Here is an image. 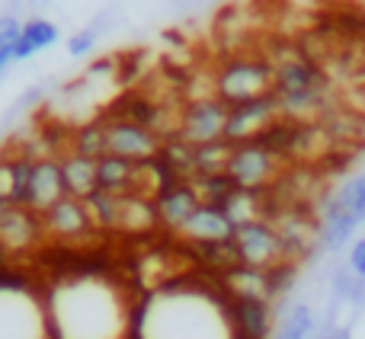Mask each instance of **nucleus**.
I'll list each match as a JSON object with an SVG mask.
<instances>
[{
  "label": "nucleus",
  "mask_w": 365,
  "mask_h": 339,
  "mask_svg": "<svg viewBox=\"0 0 365 339\" xmlns=\"http://www.w3.org/2000/svg\"><path fill=\"white\" fill-rule=\"evenodd\" d=\"M365 224V173H356L324 202L317 221V240L324 250H340L353 244V237Z\"/></svg>",
  "instance_id": "obj_4"
},
{
  "label": "nucleus",
  "mask_w": 365,
  "mask_h": 339,
  "mask_svg": "<svg viewBox=\"0 0 365 339\" xmlns=\"http://www.w3.org/2000/svg\"><path fill=\"white\" fill-rule=\"evenodd\" d=\"M93 42H96V29L90 26V29H81V32H74L71 36V42H68V55H87L90 48H93Z\"/></svg>",
  "instance_id": "obj_22"
},
{
  "label": "nucleus",
  "mask_w": 365,
  "mask_h": 339,
  "mask_svg": "<svg viewBox=\"0 0 365 339\" xmlns=\"http://www.w3.org/2000/svg\"><path fill=\"white\" fill-rule=\"evenodd\" d=\"M279 115L276 96H259V100L240 103V106H227V122H225V141L227 145H244V141H257L266 128L272 125Z\"/></svg>",
  "instance_id": "obj_10"
},
{
  "label": "nucleus",
  "mask_w": 365,
  "mask_h": 339,
  "mask_svg": "<svg viewBox=\"0 0 365 339\" xmlns=\"http://www.w3.org/2000/svg\"><path fill=\"white\" fill-rule=\"evenodd\" d=\"M225 122L227 106L218 96H195L180 115V138L192 147L225 141Z\"/></svg>",
  "instance_id": "obj_9"
},
{
  "label": "nucleus",
  "mask_w": 365,
  "mask_h": 339,
  "mask_svg": "<svg viewBox=\"0 0 365 339\" xmlns=\"http://www.w3.org/2000/svg\"><path fill=\"white\" fill-rule=\"evenodd\" d=\"M311 333H314V311L308 304H295L282 314L269 339H311Z\"/></svg>",
  "instance_id": "obj_19"
},
{
  "label": "nucleus",
  "mask_w": 365,
  "mask_h": 339,
  "mask_svg": "<svg viewBox=\"0 0 365 339\" xmlns=\"http://www.w3.org/2000/svg\"><path fill=\"white\" fill-rule=\"evenodd\" d=\"M51 339H132L128 285L103 266H68L42 285Z\"/></svg>",
  "instance_id": "obj_1"
},
{
  "label": "nucleus",
  "mask_w": 365,
  "mask_h": 339,
  "mask_svg": "<svg viewBox=\"0 0 365 339\" xmlns=\"http://www.w3.org/2000/svg\"><path fill=\"white\" fill-rule=\"evenodd\" d=\"M199 205H202V199L192 189V182H173V186H167L164 192H158V199H154L158 218L164 221V224L177 227V231L186 224L189 214H192Z\"/></svg>",
  "instance_id": "obj_16"
},
{
  "label": "nucleus",
  "mask_w": 365,
  "mask_h": 339,
  "mask_svg": "<svg viewBox=\"0 0 365 339\" xmlns=\"http://www.w3.org/2000/svg\"><path fill=\"white\" fill-rule=\"evenodd\" d=\"M132 339H237L231 298L199 282H167L135 304Z\"/></svg>",
  "instance_id": "obj_2"
},
{
  "label": "nucleus",
  "mask_w": 365,
  "mask_h": 339,
  "mask_svg": "<svg viewBox=\"0 0 365 339\" xmlns=\"http://www.w3.org/2000/svg\"><path fill=\"white\" fill-rule=\"evenodd\" d=\"M61 176H64V192L74 199H90L96 192V160L83 157V154H68L61 160Z\"/></svg>",
  "instance_id": "obj_18"
},
{
  "label": "nucleus",
  "mask_w": 365,
  "mask_h": 339,
  "mask_svg": "<svg viewBox=\"0 0 365 339\" xmlns=\"http://www.w3.org/2000/svg\"><path fill=\"white\" fill-rule=\"evenodd\" d=\"M272 80H276V68L263 58L237 55L227 58L218 71H215V96L225 106H240V103L259 100V96L272 93Z\"/></svg>",
  "instance_id": "obj_6"
},
{
  "label": "nucleus",
  "mask_w": 365,
  "mask_h": 339,
  "mask_svg": "<svg viewBox=\"0 0 365 339\" xmlns=\"http://www.w3.org/2000/svg\"><path fill=\"white\" fill-rule=\"evenodd\" d=\"M10 205V160H0V214Z\"/></svg>",
  "instance_id": "obj_23"
},
{
  "label": "nucleus",
  "mask_w": 365,
  "mask_h": 339,
  "mask_svg": "<svg viewBox=\"0 0 365 339\" xmlns=\"http://www.w3.org/2000/svg\"><path fill=\"white\" fill-rule=\"evenodd\" d=\"M19 29H23V19L19 16H13V13H4V16H0V74L13 64Z\"/></svg>",
  "instance_id": "obj_20"
},
{
  "label": "nucleus",
  "mask_w": 365,
  "mask_h": 339,
  "mask_svg": "<svg viewBox=\"0 0 365 339\" xmlns=\"http://www.w3.org/2000/svg\"><path fill=\"white\" fill-rule=\"evenodd\" d=\"M58 38H61V32H58V26L51 23V19H45V16L26 19L23 29H19V38H16V55H13V61H29L38 51L51 48Z\"/></svg>",
  "instance_id": "obj_17"
},
{
  "label": "nucleus",
  "mask_w": 365,
  "mask_h": 339,
  "mask_svg": "<svg viewBox=\"0 0 365 339\" xmlns=\"http://www.w3.org/2000/svg\"><path fill=\"white\" fill-rule=\"evenodd\" d=\"M103 122H106V154L125 157L132 164H148V160H154L160 154L154 132L125 119H103Z\"/></svg>",
  "instance_id": "obj_11"
},
{
  "label": "nucleus",
  "mask_w": 365,
  "mask_h": 339,
  "mask_svg": "<svg viewBox=\"0 0 365 339\" xmlns=\"http://www.w3.org/2000/svg\"><path fill=\"white\" fill-rule=\"evenodd\" d=\"M234 256L240 266L247 269H259V272H276L282 266V259L289 256V246L279 237V231L272 227V221L259 218V221H247V224L234 227Z\"/></svg>",
  "instance_id": "obj_7"
},
{
  "label": "nucleus",
  "mask_w": 365,
  "mask_h": 339,
  "mask_svg": "<svg viewBox=\"0 0 365 339\" xmlns=\"http://www.w3.org/2000/svg\"><path fill=\"white\" fill-rule=\"evenodd\" d=\"M180 231L186 234L189 240H195L199 246L231 244V237H234L231 218H227V214L221 212L218 205H208V202H202V205L195 208L192 214H189V221L180 227Z\"/></svg>",
  "instance_id": "obj_13"
},
{
  "label": "nucleus",
  "mask_w": 365,
  "mask_h": 339,
  "mask_svg": "<svg viewBox=\"0 0 365 339\" xmlns=\"http://www.w3.org/2000/svg\"><path fill=\"white\" fill-rule=\"evenodd\" d=\"M0 339H51L42 288L26 278H0Z\"/></svg>",
  "instance_id": "obj_3"
},
{
  "label": "nucleus",
  "mask_w": 365,
  "mask_h": 339,
  "mask_svg": "<svg viewBox=\"0 0 365 339\" xmlns=\"http://www.w3.org/2000/svg\"><path fill=\"white\" fill-rule=\"evenodd\" d=\"M272 96H276L279 115H308L321 109L324 96H327V83H324L321 68L311 61H285L276 68V80H272Z\"/></svg>",
  "instance_id": "obj_5"
},
{
  "label": "nucleus",
  "mask_w": 365,
  "mask_h": 339,
  "mask_svg": "<svg viewBox=\"0 0 365 339\" xmlns=\"http://www.w3.org/2000/svg\"><path fill=\"white\" fill-rule=\"evenodd\" d=\"M336 339H353V336H349V333H340V336H336Z\"/></svg>",
  "instance_id": "obj_24"
},
{
  "label": "nucleus",
  "mask_w": 365,
  "mask_h": 339,
  "mask_svg": "<svg viewBox=\"0 0 365 339\" xmlns=\"http://www.w3.org/2000/svg\"><path fill=\"white\" fill-rule=\"evenodd\" d=\"M231 323L237 339H269L272 314L266 298H231Z\"/></svg>",
  "instance_id": "obj_14"
},
{
  "label": "nucleus",
  "mask_w": 365,
  "mask_h": 339,
  "mask_svg": "<svg viewBox=\"0 0 365 339\" xmlns=\"http://www.w3.org/2000/svg\"><path fill=\"white\" fill-rule=\"evenodd\" d=\"M42 224H45V231H51L55 237L74 240V237H81L93 221H90V212H87V205H83V199L64 195L61 202H55V205L42 214Z\"/></svg>",
  "instance_id": "obj_15"
},
{
  "label": "nucleus",
  "mask_w": 365,
  "mask_h": 339,
  "mask_svg": "<svg viewBox=\"0 0 365 339\" xmlns=\"http://www.w3.org/2000/svg\"><path fill=\"white\" fill-rule=\"evenodd\" d=\"M64 176H61V160L38 157L32 164V179H29V195H26V208L36 214H45L55 202L64 199Z\"/></svg>",
  "instance_id": "obj_12"
},
{
  "label": "nucleus",
  "mask_w": 365,
  "mask_h": 339,
  "mask_svg": "<svg viewBox=\"0 0 365 339\" xmlns=\"http://www.w3.org/2000/svg\"><path fill=\"white\" fill-rule=\"evenodd\" d=\"M349 272H353L359 282H365V237H356L349 244Z\"/></svg>",
  "instance_id": "obj_21"
},
{
  "label": "nucleus",
  "mask_w": 365,
  "mask_h": 339,
  "mask_svg": "<svg viewBox=\"0 0 365 339\" xmlns=\"http://www.w3.org/2000/svg\"><path fill=\"white\" fill-rule=\"evenodd\" d=\"M279 167H282V157L276 151H269L259 141H244V145H231V157H227L225 173L231 176V182L237 189L259 192L279 176Z\"/></svg>",
  "instance_id": "obj_8"
}]
</instances>
